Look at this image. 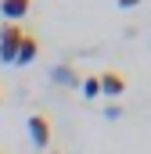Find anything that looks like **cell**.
I'll return each mask as SVG.
<instances>
[{
    "mask_svg": "<svg viewBox=\"0 0 151 154\" xmlns=\"http://www.w3.org/2000/svg\"><path fill=\"white\" fill-rule=\"evenodd\" d=\"M22 29L14 22H4L0 25V61L4 65H14V54H18V43H22Z\"/></svg>",
    "mask_w": 151,
    "mask_h": 154,
    "instance_id": "1",
    "label": "cell"
},
{
    "mask_svg": "<svg viewBox=\"0 0 151 154\" xmlns=\"http://www.w3.org/2000/svg\"><path fill=\"white\" fill-rule=\"evenodd\" d=\"M29 136H33V143H36L40 151L50 143V118L47 115H33L29 118Z\"/></svg>",
    "mask_w": 151,
    "mask_h": 154,
    "instance_id": "2",
    "label": "cell"
},
{
    "mask_svg": "<svg viewBox=\"0 0 151 154\" xmlns=\"http://www.w3.org/2000/svg\"><path fill=\"white\" fill-rule=\"evenodd\" d=\"M36 54H40V39L33 36V32H25V36H22V43H18L14 65H22V68H25V65H33V61H36Z\"/></svg>",
    "mask_w": 151,
    "mask_h": 154,
    "instance_id": "3",
    "label": "cell"
},
{
    "mask_svg": "<svg viewBox=\"0 0 151 154\" xmlns=\"http://www.w3.org/2000/svg\"><path fill=\"white\" fill-rule=\"evenodd\" d=\"M29 4H33V0H0V14H4L7 22H18L22 14H29Z\"/></svg>",
    "mask_w": 151,
    "mask_h": 154,
    "instance_id": "4",
    "label": "cell"
},
{
    "mask_svg": "<svg viewBox=\"0 0 151 154\" xmlns=\"http://www.w3.org/2000/svg\"><path fill=\"white\" fill-rule=\"evenodd\" d=\"M97 82H101V93H122V90H126V79L119 75V72H101V75H97Z\"/></svg>",
    "mask_w": 151,
    "mask_h": 154,
    "instance_id": "5",
    "label": "cell"
},
{
    "mask_svg": "<svg viewBox=\"0 0 151 154\" xmlns=\"http://www.w3.org/2000/svg\"><path fill=\"white\" fill-rule=\"evenodd\" d=\"M83 93L94 100V97H101V82H97V75H86L83 79Z\"/></svg>",
    "mask_w": 151,
    "mask_h": 154,
    "instance_id": "6",
    "label": "cell"
},
{
    "mask_svg": "<svg viewBox=\"0 0 151 154\" xmlns=\"http://www.w3.org/2000/svg\"><path fill=\"white\" fill-rule=\"evenodd\" d=\"M54 75L61 79V82H76V75H72V68H69V65H61V68H58Z\"/></svg>",
    "mask_w": 151,
    "mask_h": 154,
    "instance_id": "7",
    "label": "cell"
},
{
    "mask_svg": "<svg viewBox=\"0 0 151 154\" xmlns=\"http://www.w3.org/2000/svg\"><path fill=\"white\" fill-rule=\"evenodd\" d=\"M119 4H122V7H137L140 0H119Z\"/></svg>",
    "mask_w": 151,
    "mask_h": 154,
    "instance_id": "8",
    "label": "cell"
},
{
    "mask_svg": "<svg viewBox=\"0 0 151 154\" xmlns=\"http://www.w3.org/2000/svg\"><path fill=\"white\" fill-rule=\"evenodd\" d=\"M0 100H4V93H0Z\"/></svg>",
    "mask_w": 151,
    "mask_h": 154,
    "instance_id": "9",
    "label": "cell"
},
{
    "mask_svg": "<svg viewBox=\"0 0 151 154\" xmlns=\"http://www.w3.org/2000/svg\"><path fill=\"white\" fill-rule=\"evenodd\" d=\"M54 154H58V151H54Z\"/></svg>",
    "mask_w": 151,
    "mask_h": 154,
    "instance_id": "10",
    "label": "cell"
},
{
    "mask_svg": "<svg viewBox=\"0 0 151 154\" xmlns=\"http://www.w3.org/2000/svg\"><path fill=\"white\" fill-rule=\"evenodd\" d=\"M0 154H4V151H0Z\"/></svg>",
    "mask_w": 151,
    "mask_h": 154,
    "instance_id": "11",
    "label": "cell"
}]
</instances>
